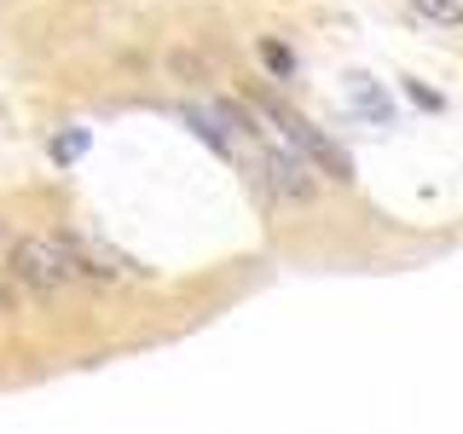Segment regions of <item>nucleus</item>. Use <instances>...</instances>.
I'll return each mask as SVG.
<instances>
[{
    "label": "nucleus",
    "instance_id": "f257e3e1",
    "mask_svg": "<svg viewBox=\"0 0 463 434\" xmlns=\"http://www.w3.org/2000/svg\"><path fill=\"white\" fill-rule=\"evenodd\" d=\"M255 105H260V116H272V122L284 127V139L296 145V156H307V163H313V174H325V180H342V185L354 180V163H347V156L336 151V145H330L325 134H318V127L307 122V116H296L289 105H279V99H267V93H260Z\"/></svg>",
    "mask_w": 463,
    "mask_h": 434
},
{
    "label": "nucleus",
    "instance_id": "1a4fd4ad",
    "mask_svg": "<svg viewBox=\"0 0 463 434\" xmlns=\"http://www.w3.org/2000/svg\"><path fill=\"white\" fill-rule=\"evenodd\" d=\"M260 58L272 64V76H289V70H296V64H289V52L279 47V41H260Z\"/></svg>",
    "mask_w": 463,
    "mask_h": 434
},
{
    "label": "nucleus",
    "instance_id": "20e7f679",
    "mask_svg": "<svg viewBox=\"0 0 463 434\" xmlns=\"http://www.w3.org/2000/svg\"><path fill=\"white\" fill-rule=\"evenodd\" d=\"M58 250L70 260V278H93V284H110L122 272H139L134 260H122L116 250H99L93 238H76V231H58Z\"/></svg>",
    "mask_w": 463,
    "mask_h": 434
},
{
    "label": "nucleus",
    "instance_id": "0eeeda50",
    "mask_svg": "<svg viewBox=\"0 0 463 434\" xmlns=\"http://www.w3.org/2000/svg\"><path fill=\"white\" fill-rule=\"evenodd\" d=\"M417 12H429V18H440V24H458L463 18V0H411Z\"/></svg>",
    "mask_w": 463,
    "mask_h": 434
},
{
    "label": "nucleus",
    "instance_id": "7ed1b4c3",
    "mask_svg": "<svg viewBox=\"0 0 463 434\" xmlns=\"http://www.w3.org/2000/svg\"><path fill=\"white\" fill-rule=\"evenodd\" d=\"M260 180H267L272 197L284 203H313L318 180H313V163L296 151H279V145H260Z\"/></svg>",
    "mask_w": 463,
    "mask_h": 434
},
{
    "label": "nucleus",
    "instance_id": "f03ea898",
    "mask_svg": "<svg viewBox=\"0 0 463 434\" xmlns=\"http://www.w3.org/2000/svg\"><path fill=\"white\" fill-rule=\"evenodd\" d=\"M12 278L29 284V289H64L70 284V260L58 250V238H18L12 243Z\"/></svg>",
    "mask_w": 463,
    "mask_h": 434
},
{
    "label": "nucleus",
    "instance_id": "423d86ee",
    "mask_svg": "<svg viewBox=\"0 0 463 434\" xmlns=\"http://www.w3.org/2000/svg\"><path fill=\"white\" fill-rule=\"evenodd\" d=\"M354 99H359V110H371L376 122H388V105H383V93L371 87V76H354Z\"/></svg>",
    "mask_w": 463,
    "mask_h": 434
},
{
    "label": "nucleus",
    "instance_id": "39448f33",
    "mask_svg": "<svg viewBox=\"0 0 463 434\" xmlns=\"http://www.w3.org/2000/svg\"><path fill=\"white\" fill-rule=\"evenodd\" d=\"M185 122L197 127V139H203V145H214V151H221V156H232V134L221 127V116H214V110L192 105V110H185Z\"/></svg>",
    "mask_w": 463,
    "mask_h": 434
},
{
    "label": "nucleus",
    "instance_id": "9d476101",
    "mask_svg": "<svg viewBox=\"0 0 463 434\" xmlns=\"http://www.w3.org/2000/svg\"><path fill=\"white\" fill-rule=\"evenodd\" d=\"M405 93H411V99H417V105H423V110H434V105H440V99H434L429 87H417V81H405Z\"/></svg>",
    "mask_w": 463,
    "mask_h": 434
},
{
    "label": "nucleus",
    "instance_id": "6e6552de",
    "mask_svg": "<svg viewBox=\"0 0 463 434\" xmlns=\"http://www.w3.org/2000/svg\"><path fill=\"white\" fill-rule=\"evenodd\" d=\"M87 151V134H81V127H76V134H58L52 139V156H58V163H70V156H81Z\"/></svg>",
    "mask_w": 463,
    "mask_h": 434
}]
</instances>
